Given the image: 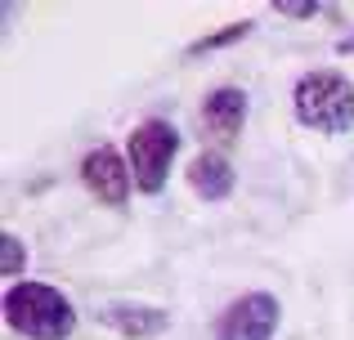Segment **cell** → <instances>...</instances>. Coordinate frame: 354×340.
<instances>
[{
    "label": "cell",
    "instance_id": "cell-12",
    "mask_svg": "<svg viewBox=\"0 0 354 340\" xmlns=\"http://www.w3.org/2000/svg\"><path fill=\"white\" fill-rule=\"evenodd\" d=\"M337 50H341V54H354V36H341V41H337Z\"/></svg>",
    "mask_w": 354,
    "mask_h": 340
},
{
    "label": "cell",
    "instance_id": "cell-8",
    "mask_svg": "<svg viewBox=\"0 0 354 340\" xmlns=\"http://www.w3.org/2000/svg\"><path fill=\"white\" fill-rule=\"evenodd\" d=\"M189 183H193L198 197L225 201L229 192H234V166H229L220 152H202V157H193V166H189Z\"/></svg>",
    "mask_w": 354,
    "mask_h": 340
},
{
    "label": "cell",
    "instance_id": "cell-2",
    "mask_svg": "<svg viewBox=\"0 0 354 340\" xmlns=\"http://www.w3.org/2000/svg\"><path fill=\"white\" fill-rule=\"evenodd\" d=\"M296 121L323 134H341L354 121V86L341 72H305L296 81Z\"/></svg>",
    "mask_w": 354,
    "mask_h": 340
},
{
    "label": "cell",
    "instance_id": "cell-3",
    "mask_svg": "<svg viewBox=\"0 0 354 340\" xmlns=\"http://www.w3.org/2000/svg\"><path fill=\"white\" fill-rule=\"evenodd\" d=\"M175 148H180V130L171 121H144L130 130L126 152H130V174H135L139 192H162Z\"/></svg>",
    "mask_w": 354,
    "mask_h": 340
},
{
    "label": "cell",
    "instance_id": "cell-6",
    "mask_svg": "<svg viewBox=\"0 0 354 340\" xmlns=\"http://www.w3.org/2000/svg\"><path fill=\"white\" fill-rule=\"evenodd\" d=\"M242 121H247V94L234 86H220L207 94V103H202V126H207V134H216V139H234L242 130Z\"/></svg>",
    "mask_w": 354,
    "mask_h": 340
},
{
    "label": "cell",
    "instance_id": "cell-5",
    "mask_svg": "<svg viewBox=\"0 0 354 340\" xmlns=\"http://www.w3.org/2000/svg\"><path fill=\"white\" fill-rule=\"evenodd\" d=\"M81 179H86V188L95 192L99 201H108V206H121V201L130 197V166L117 157V148H95L86 152V161H81Z\"/></svg>",
    "mask_w": 354,
    "mask_h": 340
},
{
    "label": "cell",
    "instance_id": "cell-1",
    "mask_svg": "<svg viewBox=\"0 0 354 340\" xmlns=\"http://www.w3.org/2000/svg\"><path fill=\"white\" fill-rule=\"evenodd\" d=\"M5 323L32 340H63L77 327V309L63 291L45 282H14L5 291Z\"/></svg>",
    "mask_w": 354,
    "mask_h": 340
},
{
    "label": "cell",
    "instance_id": "cell-9",
    "mask_svg": "<svg viewBox=\"0 0 354 340\" xmlns=\"http://www.w3.org/2000/svg\"><path fill=\"white\" fill-rule=\"evenodd\" d=\"M247 32H251V23H229L225 32H216V36H202V41H193V45H189V54H211V50H220V45H234V41H242Z\"/></svg>",
    "mask_w": 354,
    "mask_h": 340
},
{
    "label": "cell",
    "instance_id": "cell-11",
    "mask_svg": "<svg viewBox=\"0 0 354 340\" xmlns=\"http://www.w3.org/2000/svg\"><path fill=\"white\" fill-rule=\"evenodd\" d=\"M278 14H287V18H314V14H319V5H296V0H278Z\"/></svg>",
    "mask_w": 354,
    "mask_h": 340
},
{
    "label": "cell",
    "instance_id": "cell-4",
    "mask_svg": "<svg viewBox=\"0 0 354 340\" xmlns=\"http://www.w3.org/2000/svg\"><path fill=\"white\" fill-rule=\"evenodd\" d=\"M274 332H278V300L269 291H251V296L234 300L216 327L220 340H269Z\"/></svg>",
    "mask_w": 354,
    "mask_h": 340
},
{
    "label": "cell",
    "instance_id": "cell-7",
    "mask_svg": "<svg viewBox=\"0 0 354 340\" xmlns=\"http://www.w3.org/2000/svg\"><path fill=\"white\" fill-rule=\"evenodd\" d=\"M99 318H104L113 332L130 336V340L162 336L166 327H171V314H162V309H153V305H108V309H99Z\"/></svg>",
    "mask_w": 354,
    "mask_h": 340
},
{
    "label": "cell",
    "instance_id": "cell-10",
    "mask_svg": "<svg viewBox=\"0 0 354 340\" xmlns=\"http://www.w3.org/2000/svg\"><path fill=\"white\" fill-rule=\"evenodd\" d=\"M23 264H27L23 242H18L14 233H5V237H0V273H5V278H18V273H23Z\"/></svg>",
    "mask_w": 354,
    "mask_h": 340
}]
</instances>
